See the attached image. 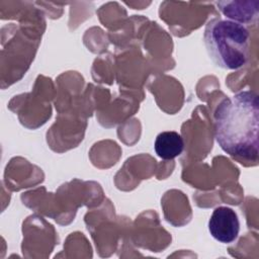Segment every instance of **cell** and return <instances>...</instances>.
<instances>
[{"label":"cell","mask_w":259,"mask_h":259,"mask_svg":"<svg viewBox=\"0 0 259 259\" xmlns=\"http://www.w3.org/2000/svg\"><path fill=\"white\" fill-rule=\"evenodd\" d=\"M221 11L235 22H252L258 16V1H223L218 2Z\"/></svg>","instance_id":"obj_4"},{"label":"cell","mask_w":259,"mask_h":259,"mask_svg":"<svg viewBox=\"0 0 259 259\" xmlns=\"http://www.w3.org/2000/svg\"><path fill=\"white\" fill-rule=\"evenodd\" d=\"M208 231L211 237L220 243H233L240 232L238 214L228 206L214 208L208 221Z\"/></svg>","instance_id":"obj_3"},{"label":"cell","mask_w":259,"mask_h":259,"mask_svg":"<svg viewBox=\"0 0 259 259\" xmlns=\"http://www.w3.org/2000/svg\"><path fill=\"white\" fill-rule=\"evenodd\" d=\"M250 33L242 24L214 18L207 22L203 41L211 61L223 69L238 70L246 65L249 56Z\"/></svg>","instance_id":"obj_2"},{"label":"cell","mask_w":259,"mask_h":259,"mask_svg":"<svg viewBox=\"0 0 259 259\" xmlns=\"http://www.w3.org/2000/svg\"><path fill=\"white\" fill-rule=\"evenodd\" d=\"M214 137L224 152L247 161L258 159L259 100L251 90L226 97L213 114Z\"/></svg>","instance_id":"obj_1"},{"label":"cell","mask_w":259,"mask_h":259,"mask_svg":"<svg viewBox=\"0 0 259 259\" xmlns=\"http://www.w3.org/2000/svg\"><path fill=\"white\" fill-rule=\"evenodd\" d=\"M156 154L163 160H172L178 157L183 149L184 142L180 134L174 131L160 133L154 144Z\"/></svg>","instance_id":"obj_5"}]
</instances>
